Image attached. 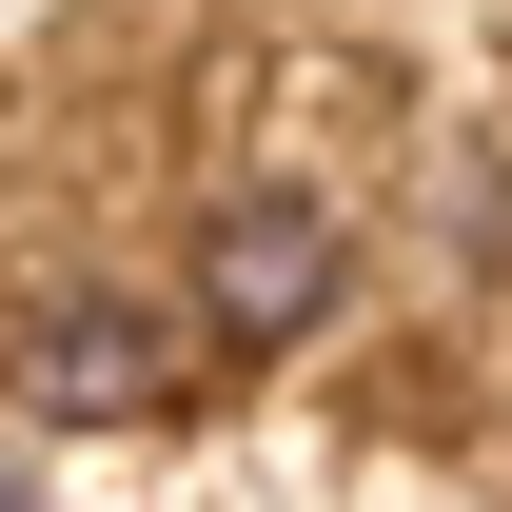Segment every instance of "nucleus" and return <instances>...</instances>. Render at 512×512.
Returning a JSON list of instances; mask_svg holds the SVG:
<instances>
[{
	"instance_id": "nucleus-1",
	"label": "nucleus",
	"mask_w": 512,
	"mask_h": 512,
	"mask_svg": "<svg viewBox=\"0 0 512 512\" xmlns=\"http://www.w3.org/2000/svg\"><path fill=\"white\" fill-rule=\"evenodd\" d=\"M197 296H217V335H237V355L316 335V316H335V217H316V197H237V217L197 237Z\"/></svg>"
},
{
	"instance_id": "nucleus-2",
	"label": "nucleus",
	"mask_w": 512,
	"mask_h": 512,
	"mask_svg": "<svg viewBox=\"0 0 512 512\" xmlns=\"http://www.w3.org/2000/svg\"><path fill=\"white\" fill-rule=\"evenodd\" d=\"M20 375L60 394V414H158V375H178V335L119 316V296H60V316L20 335Z\"/></svg>"
}]
</instances>
